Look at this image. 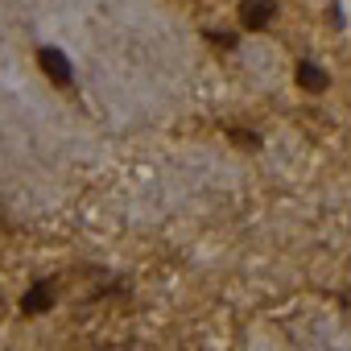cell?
Returning <instances> with one entry per match:
<instances>
[{"label":"cell","instance_id":"8992f818","mask_svg":"<svg viewBox=\"0 0 351 351\" xmlns=\"http://www.w3.org/2000/svg\"><path fill=\"white\" fill-rule=\"evenodd\" d=\"M228 136H232L240 149H261V136H252L248 128H228Z\"/></svg>","mask_w":351,"mask_h":351},{"label":"cell","instance_id":"277c9868","mask_svg":"<svg viewBox=\"0 0 351 351\" xmlns=\"http://www.w3.org/2000/svg\"><path fill=\"white\" fill-rule=\"evenodd\" d=\"M50 306H54V281H46V277H42V281H34V285L25 289L21 310H25V314H46Z\"/></svg>","mask_w":351,"mask_h":351},{"label":"cell","instance_id":"7a4b0ae2","mask_svg":"<svg viewBox=\"0 0 351 351\" xmlns=\"http://www.w3.org/2000/svg\"><path fill=\"white\" fill-rule=\"evenodd\" d=\"M277 17V0H240V25L244 29H269Z\"/></svg>","mask_w":351,"mask_h":351},{"label":"cell","instance_id":"3957f363","mask_svg":"<svg viewBox=\"0 0 351 351\" xmlns=\"http://www.w3.org/2000/svg\"><path fill=\"white\" fill-rule=\"evenodd\" d=\"M293 79H298V87H302V91H310V95H322V91L330 87V75H326L322 66H314L310 58H302V62H298Z\"/></svg>","mask_w":351,"mask_h":351},{"label":"cell","instance_id":"5b68a950","mask_svg":"<svg viewBox=\"0 0 351 351\" xmlns=\"http://www.w3.org/2000/svg\"><path fill=\"white\" fill-rule=\"evenodd\" d=\"M207 42H215V46H223V50H236V46H240V38H236L232 29H207Z\"/></svg>","mask_w":351,"mask_h":351},{"label":"cell","instance_id":"6da1fadb","mask_svg":"<svg viewBox=\"0 0 351 351\" xmlns=\"http://www.w3.org/2000/svg\"><path fill=\"white\" fill-rule=\"evenodd\" d=\"M38 66H42V71H46V79H50V83H58V87H71V83H75L66 54H62V50H54V46H42V50H38Z\"/></svg>","mask_w":351,"mask_h":351}]
</instances>
